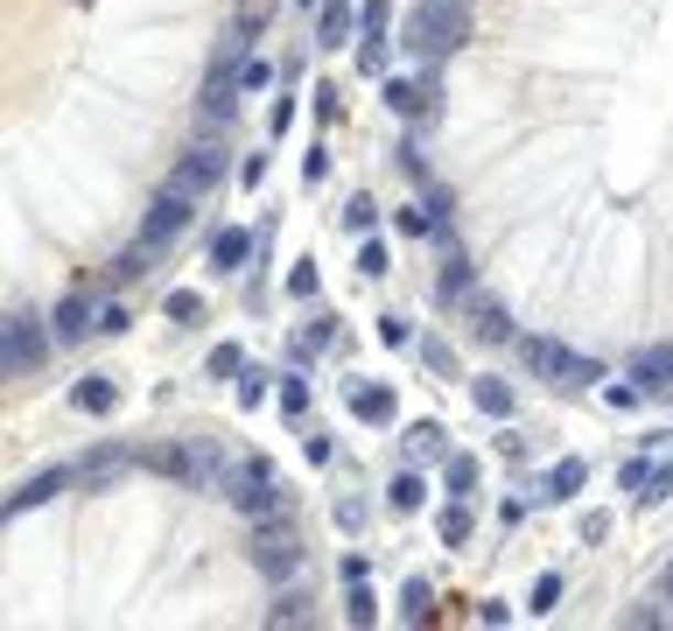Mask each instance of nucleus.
<instances>
[{"label":"nucleus","mask_w":673,"mask_h":631,"mask_svg":"<svg viewBox=\"0 0 673 631\" xmlns=\"http://www.w3.org/2000/svg\"><path fill=\"white\" fill-rule=\"evenodd\" d=\"M470 43V8L464 0H421L408 14V50L414 56H449Z\"/></svg>","instance_id":"obj_1"},{"label":"nucleus","mask_w":673,"mask_h":631,"mask_svg":"<svg viewBox=\"0 0 673 631\" xmlns=\"http://www.w3.org/2000/svg\"><path fill=\"white\" fill-rule=\"evenodd\" d=\"M0 330H8V351H0V372H8V379H29L35 366H43V351H50V323H35L29 309H14L8 323H0Z\"/></svg>","instance_id":"obj_2"},{"label":"nucleus","mask_w":673,"mask_h":631,"mask_svg":"<svg viewBox=\"0 0 673 631\" xmlns=\"http://www.w3.org/2000/svg\"><path fill=\"white\" fill-rule=\"evenodd\" d=\"M527 366L541 372L547 387H589L596 379V358L568 351V344H554V337H527Z\"/></svg>","instance_id":"obj_3"},{"label":"nucleus","mask_w":673,"mask_h":631,"mask_svg":"<svg viewBox=\"0 0 673 631\" xmlns=\"http://www.w3.org/2000/svg\"><path fill=\"white\" fill-rule=\"evenodd\" d=\"M225 499L260 526V520H274V512H281V485H274V470H267V464H239L232 477H225Z\"/></svg>","instance_id":"obj_4"},{"label":"nucleus","mask_w":673,"mask_h":631,"mask_svg":"<svg viewBox=\"0 0 673 631\" xmlns=\"http://www.w3.org/2000/svg\"><path fill=\"white\" fill-rule=\"evenodd\" d=\"M189 218H197V210H189V189L169 183L162 197H155V210H148L141 239H148V246H169V239H183V232H189Z\"/></svg>","instance_id":"obj_5"},{"label":"nucleus","mask_w":673,"mask_h":631,"mask_svg":"<svg viewBox=\"0 0 673 631\" xmlns=\"http://www.w3.org/2000/svg\"><path fill=\"white\" fill-rule=\"evenodd\" d=\"M253 562L267 568V576H295V568H302V541H295V526L260 520V533H253Z\"/></svg>","instance_id":"obj_6"},{"label":"nucleus","mask_w":673,"mask_h":631,"mask_svg":"<svg viewBox=\"0 0 673 631\" xmlns=\"http://www.w3.org/2000/svg\"><path fill=\"white\" fill-rule=\"evenodd\" d=\"M225 176V148H210V141H197V148H189V155L176 162V176H169V183H176V189H189V197H197V189H210V183H218Z\"/></svg>","instance_id":"obj_7"},{"label":"nucleus","mask_w":673,"mask_h":631,"mask_svg":"<svg viewBox=\"0 0 673 631\" xmlns=\"http://www.w3.org/2000/svg\"><path fill=\"white\" fill-rule=\"evenodd\" d=\"M70 477H78V470H70V464H56V470H43V477H29V485H22V491H14V499H8V520H22L29 505H43V499H56V491H70Z\"/></svg>","instance_id":"obj_8"},{"label":"nucleus","mask_w":673,"mask_h":631,"mask_svg":"<svg viewBox=\"0 0 673 631\" xmlns=\"http://www.w3.org/2000/svg\"><path fill=\"white\" fill-rule=\"evenodd\" d=\"M358 64L379 70L387 64V0H365V29H358Z\"/></svg>","instance_id":"obj_9"},{"label":"nucleus","mask_w":673,"mask_h":631,"mask_svg":"<svg viewBox=\"0 0 673 631\" xmlns=\"http://www.w3.org/2000/svg\"><path fill=\"white\" fill-rule=\"evenodd\" d=\"M631 379H639L645 393H666L673 387V344H645V351L631 358Z\"/></svg>","instance_id":"obj_10"},{"label":"nucleus","mask_w":673,"mask_h":631,"mask_svg":"<svg viewBox=\"0 0 673 631\" xmlns=\"http://www.w3.org/2000/svg\"><path fill=\"white\" fill-rule=\"evenodd\" d=\"M351 414L365 421V428H393L400 400H393V387H358V393H351Z\"/></svg>","instance_id":"obj_11"},{"label":"nucleus","mask_w":673,"mask_h":631,"mask_svg":"<svg viewBox=\"0 0 673 631\" xmlns=\"http://www.w3.org/2000/svg\"><path fill=\"white\" fill-rule=\"evenodd\" d=\"M50 330H56V344H85L91 330H99V323H91V309H85V295H70V302H56Z\"/></svg>","instance_id":"obj_12"},{"label":"nucleus","mask_w":673,"mask_h":631,"mask_svg":"<svg viewBox=\"0 0 673 631\" xmlns=\"http://www.w3.org/2000/svg\"><path fill=\"white\" fill-rule=\"evenodd\" d=\"M246 253H253V239H246L239 225H225V232L210 239V266H218V274H232V266H246Z\"/></svg>","instance_id":"obj_13"},{"label":"nucleus","mask_w":673,"mask_h":631,"mask_svg":"<svg viewBox=\"0 0 673 631\" xmlns=\"http://www.w3.org/2000/svg\"><path fill=\"white\" fill-rule=\"evenodd\" d=\"M112 400H120V387L91 372V379H78V393H70V407H78V414H112Z\"/></svg>","instance_id":"obj_14"},{"label":"nucleus","mask_w":673,"mask_h":631,"mask_svg":"<svg viewBox=\"0 0 673 631\" xmlns=\"http://www.w3.org/2000/svg\"><path fill=\"white\" fill-rule=\"evenodd\" d=\"M435 533H442V547H464L470 533H477L470 505H464V499H449V505H442V520H435Z\"/></svg>","instance_id":"obj_15"},{"label":"nucleus","mask_w":673,"mask_h":631,"mask_svg":"<svg viewBox=\"0 0 673 631\" xmlns=\"http://www.w3.org/2000/svg\"><path fill=\"white\" fill-rule=\"evenodd\" d=\"M583 464H575V456H568V464H554L547 477H541V499H575V491H583Z\"/></svg>","instance_id":"obj_16"},{"label":"nucleus","mask_w":673,"mask_h":631,"mask_svg":"<svg viewBox=\"0 0 673 631\" xmlns=\"http://www.w3.org/2000/svg\"><path fill=\"white\" fill-rule=\"evenodd\" d=\"M470 400H477V414H491V421H506V414H512V387H506V379H477Z\"/></svg>","instance_id":"obj_17"},{"label":"nucleus","mask_w":673,"mask_h":631,"mask_svg":"<svg viewBox=\"0 0 673 631\" xmlns=\"http://www.w3.org/2000/svg\"><path fill=\"white\" fill-rule=\"evenodd\" d=\"M316 35L323 43H351V0H323V22H316Z\"/></svg>","instance_id":"obj_18"},{"label":"nucleus","mask_w":673,"mask_h":631,"mask_svg":"<svg viewBox=\"0 0 673 631\" xmlns=\"http://www.w3.org/2000/svg\"><path fill=\"white\" fill-rule=\"evenodd\" d=\"M400 610H408L414 624H428V618H435V589H428V576H414L408 589H400Z\"/></svg>","instance_id":"obj_19"},{"label":"nucleus","mask_w":673,"mask_h":631,"mask_svg":"<svg viewBox=\"0 0 673 631\" xmlns=\"http://www.w3.org/2000/svg\"><path fill=\"white\" fill-rule=\"evenodd\" d=\"M274 8H281V0H239V22H232V29L246 35V43H253V35L274 22Z\"/></svg>","instance_id":"obj_20"},{"label":"nucleus","mask_w":673,"mask_h":631,"mask_svg":"<svg viewBox=\"0 0 673 631\" xmlns=\"http://www.w3.org/2000/svg\"><path fill=\"white\" fill-rule=\"evenodd\" d=\"M464 295H470V266H464V260H449V266L435 274V302H464Z\"/></svg>","instance_id":"obj_21"},{"label":"nucleus","mask_w":673,"mask_h":631,"mask_svg":"<svg viewBox=\"0 0 673 631\" xmlns=\"http://www.w3.org/2000/svg\"><path fill=\"white\" fill-rule=\"evenodd\" d=\"M477 337H491V344H498V337H512V316L498 309V302H477Z\"/></svg>","instance_id":"obj_22"},{"label":"nucleus","mask_w":673,"mask_h":631,"mask_svg":"<svg viewBox=\"0 0 673 631\" xmlns=\"http://www.w3.org/2000/svg\"><path fill=\"white\" fill-rule=\"evenodd\" d=\"M421 499H428V491H421V477L400 470V477H393V512H421Z\"/></svg>","instance_id":"obj_23"},{"label":"nucleus","mask_w":673,"mask_h":631,"mask_svg":"<svg viewBox=\"0 0 673 631\" xmlns=\"http://www.w3.org/2000/svg\"><path fill=\"white\" fill-rule=\"evenodd\" d=\"M302 618H310V597H302V589H287V597L267 610V624H302Z\"/></svg>","instance_id":"obj_24"},{"label":"nucleus","mask_w":673,"mask_h":631,"mask_svg":"<svg viewBox=\"0 0 673 631\" xmlns=\"http://www.w3.org/2000/svg\"><path fill=\"white\" fill-rule=\"evenodd\" d=\"M562 610V576H541L533 583V618H554Z\"/></svg>","instance_id":"obj_25"},{"label":"nucleus","mask_w":673,"mask_h":631,"mask_svg":"<svg viewBox=\"0 0 673 631\" xmlns=\"http://www.w3.org/2000/svg\"><path fill=\"white\" fill-rule=\"evenodd\" d=\"M351 624H379V603L365 589V576H351Z\"/></svg>","instance_id":"obj_26"},{"label":"nucleus","mask_w":673,"mask_h":631,"mask_svg":"<svg viewBox=\"0 0 673 631\" xmlns=\"http://www.w3.org/2000/svg\"><path fill=\"white\" fill-rule=\"evenodd\" d=\"M449 491H456V499L477 491V456H449Z\"/></svg>","instance_id":"obj_27"},{"label":"nucleus","mask_w":673,"mask_h":631,"mask_svg":"<svg viewBox=\"0 0 673 631\" xmlns=\"http://www.w3.org/2000/svg\"><path fill=\"white\" fill-rule=\"evenodd\" d=\"M379 344H387V351L414 344V323H408V316H379Z\"/></svg>","instance_id":"obj_28"},{"label":"nucleus","mask_w":673,"mask_h":631,"mask_svg":"<svg viewBox=\"0 0 673 631\" xmlns=\"http://www.w3.org/2000/svg\"><path fill=\"white\" fill-rule=\"evenodd\" d=\"M169 316H176V323H197V316H204V295H197V289H176V295H169Z\"/></svg>","instance_id":"obj_29"},{"label":"nucleus","mask_w":673,"mask_h":631,"mask_svg":"<svg viewBox=\"0 0 673 631\" xmlns=\"http://www.w3.org/2000/svg\"><path fill=\"white\" fill-rule=\"evenodd\" d=\"M408 449H414V456H435V449H442V428H435V421H414V428H408Z\"/></svg>","instance_id":"obj_30"},{"label":"nucleus","mask_w":673,"mask_h":631,"mask_svg":"<svg viewBox=\"0 0 673 631\" xmlns=\"http://www.w3.org/2000/svg\"><path fill=\"white\" fill-rule=\"evenodd\" d=\"M372 218H379L372 197H351V204H344V225H351V232H372Z\"/></svg>","instance_id":"obj_31"},{"label":"nucleus","mask_w":673,"mask_h":631,"mask_svg":"<svg viewBox=\"0 0 673 631\" xmlns=\"http://www.w3.org/2000/svg\"><path fill=\"white\" fill-rule=\"evenodd\" d=\"M358 274H387V246H379V239L358 246Z\"/></svg>","instance_id":"obj_32"},{"label":"nucleus","mask_w":673,"mask_h":631,"mask_svg":"<svg viewBox=\"0 0 673 631\" xmlns=\"http://www.w3.org/2000/svg\"><path fill=\"white\" fill-rule=\"evenodd\" d=\"M246 366V358H239V344H225V351H210V379H232Z\"/></svg>","instance_id":"obj_33"},{"label":"nucleus","mask_w":673,"mask_h":631,"mask_svg":"<svg viewBox=\"0 0 673 631\" xmlns=\"http://www.w3.org/2000/svg\"><path fill=\"white\" fill-rule=\"evenodd\" d=\"M287 295H302V302H310V295H316V266H310V260H302V266H295V274H287Z\"/></svg>","instance_id":"obj_34"},{"label":"nucleus","mask_w":673,"mask_h":631,"mask_svg":"<svg viewBox=\"0 0 673 631\" xmlns=\"http://www.w3.org/2000/svg\"><path fill=\"white\" fill-rule=\"evenodd\" d=\"M302 407H310V387H302V379H287V387H281V414H302Z\"/></svg>","instance_id":"obj_35"},{"label":"nucleus","mask_w":673,"mask_h":631,"mask_svg":"<svg viewBox=\"0 0 673 631\" xmlns=\"http://www.w3.org/2000/svg\"><path fill=\"white\" fill-rule=\"evenodd\" d=\"M421 358H428V372H456V358H449V344H421Z\"/></svg>","instance_id":"obj_36"},{"label":"nucleus","mask_w":673,"mask_h":631,"mask_svg":"<svg viewBox=\"0 0 673 631\" xmlns=\"http://www.w3.org/2000/svg\"><path fill=\"white\" fill-rule=\"evenodd\" d=\"M666 491H673V470H660V477H652V491H645V499H666Z\"/></svg>","instance_id":"obj_37"},{"label":"nucleus","mask_w":673,"mask_h":631,"mask_svg":"<svg viewBox=\"0 0 673 631\" xmlns=\"http://www.w3.org/2000/svg\"><path fill=\"white\" fill-rule=\"evenodd\" d=\"M660 597H666V603H673V562H666V576H660Z\"/></svg>","instance_id":"obj_38"}]
</instances>
